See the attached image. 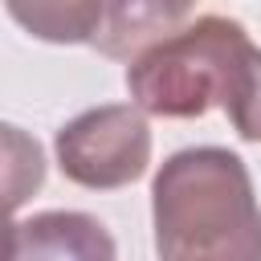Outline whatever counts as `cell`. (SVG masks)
Instances as JSON below:
<instances>
[{
    "instance_id": "cell-1",
    "label": "cell",
    "mask_w": 261,
    "mask_h": 261,
    "mask_svg": "<svg viewBox=\"0 0 261 261\" xmlns=\"http://www.w3.org/2000/svg\"><path fill=\"white\" fill-rule=\"evenodd\" d=\"M155 253L167 261H257L261 204L228 147H184L151 179Z\"/></svg>"
},
{
    "instance_id": "cell-2",
    "label": "cell",
    "mask_w": 261,
    "mask_h": 261,
    "mask_svg": "<svg viewBox=\"0 0 261 261\" xmlns=\"http://www.w3.org/2000/svg\"><path fill=\"white\" fill-rule=\"evenodd\" d=\"M253 53L249 29L232 16L184 20L163 41L147 45L126 65V94L155 118H200L224 106L245 57Z\"/></svg>"
},
{
    "instance_id": "cell-3",
    "label": "cell",
    "mask_w": 261,
    "mask_h": 261,
    "mask_svg": "<svg viewBox=\"0 0 261 261\" xmlns=\"http://www.w3.org/2000/svg\"><path fill=\"white\" fill-rule=\"evenodd\" d=\"M57 167L69 184L90 192H118L151 163V126L135 102H110L69 118L57 139Z\"/></svg>"
},
{
    "instance_id": "cell-4",
    "label": "cell",
    "mask_w": 261,
    "mask_h": 261,
    "mask_svg": "<svg viewBox=\"0 0 261 261\" xmlns=\"http://www.w3.org/2000/svg\"><path fill=\"white\" fill-rule=\"evenodd\" d=\"M196 0H98L90 41L110 61H130L192 16Z\"/></svg>"
},
{
    "instance_id": "cell-5",
    "label": "cell",
    "mask_w": 261,
    "mask_h": 261,
    "mask_svg": "<svg viewBox=\"0 0 261 261\" xmlns=\"http://www.w3.org/2000/svg\"><path fill=\"white\" fill-rule=\"evenodd\" d=\"M114 237L98 216L86 212H37L16 224L12 257H114Z\"/></svg>"
},
{
    "instance_id": "cell-6",
    "label": "cell",
    "mask_w": 261,
    "mask_h": 261,
    "mask_svg": "<svg viewBox=\"0 0 261 261\" xmlns=\"http://www.w3.org/2000/svg\"><path fill=\"white\" fill-rule=\"evenodd\" d=\"M45 184V151L41 143L12 126L0 122V257H12V212L24 208Z\"/></svg>"
},
{
    "instance_id": "cell-7",
    "label": "cell",
    "mask_w": 261,
    "mask_h": 261,
    "mask_svg": "<svg viewBox=\"0 0 261 261\" xmlns=\"http://www.w3.org/2000/svg\"><path fill=\"white\" fill-rule=\"evenodd\" d=\"M8 16L37 41L49 45H86L94 29L98 0H4Z\"/></svg>"
},
{
    "instance_id": "cell-8",
    "label": "cell",
    "mask_w": 261,
    "mask_h": 261,
    "mask_svg": "<svg viewBox=\"0 0 261 261\" xmlns=\"http://www.w3.org/2000/svg\"><path fill=\"white\" fill-rule=\"evenodd\" d=\"M224 114L245 143H261V49L257 45L245 57V65L224 98Z\"/></svg>"
}]
</instances>
